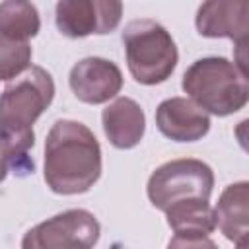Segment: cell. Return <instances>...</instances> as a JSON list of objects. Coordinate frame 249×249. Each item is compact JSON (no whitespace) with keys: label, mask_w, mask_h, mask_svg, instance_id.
I'll return each instance as SVG.
<instances>
[{"label":"cell","mask_w":249,"mask_h":249,"mask_svg":"<svg viewBox=\"0 0 249 249\" xmlns=\"http://www.w3.org/2000/svg\"><path fill=\"white\" fill-rule=\"evenodd\" d=\"M41 29V18L31 2L8 0L0 4V33L27 43Z\"/></svg>","instance_id":"5bb4252c"},{"label":"cell","mask_w":249,"mask_h":249,"mask_svg":"<svg viewBox=\"0 0 249 249\" xmlns=\"http://www.w3.org/2000/svg\"><path fill=\"white\" fill-rule=\"evenodd\" d=\"M167 224L175 235H208L216 230L214 208L208 200H181L165 210Z\"/></svg>","instance_id":"4fadbf2b"},{"label":"cell","mask_w":249,"mask_h":249,"mask_svg":"<svg viewBox=\"0 0 249 249\" xmlns=\"http://www.w3.org/2000/svg\"><path fill=\"white\" fill-rule=\"evenodd\" d=\"M167 249H218L208 235H173Z\"/></svg>","instance_id":"2e32d148"},{"label":"cell","mask_w":249,"mask_h":249,"mask_svg":"<svg viewBox=\"0 0 249 249\" xmlns=\"http://www.w3.org/2000/svg\"><path fill=\"white\" fill-rule=\"evenodd\" d=\"M216 228L233 243H247L249 233V183L237 181L228 185L214 208Z\"/></svg>","instance_id":"7c38bea8"},{"label":"cell","mask_w":249,"mask_h":249,"mask_svg":"<svg viewBox=\"0 0 249 249\" xmlns=\"http://www.w3.org/2000/svg\"><path fill=\"white\" fill-rule=\"evenodd\" d=\"M196 31L208 39H231L247 45L249 39V2L245 0H208L198 6L195 16Z\"/></svg>","instance_id":"9c48e42d"},{"label":"cell","mask_w":249,"mask_h":249,"mask_svg":"<svg viewBox=\"0 0 249 249\" xmlns=\"http://www.w3.org/2000/svg\"><path fill=\"white\" fill-rule=\"evenodd\" d=\"M158 130L175 142H196L210 130V117L189 97L163 99L156 109Z\"/></svg>","instance_id":"30bf717a"},{"label":"cell","mask_w":249,"mask_h":249,"mask_svg":"<svg viewBox=\"0 0 249 249\" xmlns=\"http://www.w3.org/2000/svg\"><path fill=\"white\" fill-rule=\"evenodd\" d=\"M214 189V171L208 163L196 158H179L161 163L148 179L146 195L158 210H167L169 206L202 198L208 200Z\"/></svg>","instance_id":"5b68a950"},{"label":"cell","mask_w":249,"mask_h":249,"mask_svg":"<svg viewBox=\"0 0 249 249\" xmlns=\"http://www.w3.org/2000/svg\"><path fill=\"white\" fill-rule=\"evenodd\" d=\"M31 45L0 33V82H10L31 66Z\"/></svg>","instance_id":"9a60e30c"},{"label":"cell","mask_w":249,"mask_h":249,"mask_svg":"<svg viewBox=\"0 0 249 249\" xmlns=\"http://www.w3.org/2000/svg\"><path fill=\"white\" fill-rule=\"evenodd\" d=\"M130 76L142 86L165 82L179 60L177 45L171 33L156 19H132L121 35Z\"/></svg>","instance_id":"3957f363"},{"label":"cell","mask_w":249,"mask_h":249,"mask_svg":"<svg viewBox=\"0 0 249 249\" xmlns=\"http://www.w3.org/2000/svg\"><path fill=\"white\" fill-rule=\"evenodd\" d=\"M101 124L107 140L119 150H130L140 144L146 132V115L130 97H115L103 113Z\"/></svg>","instance_id":"8fae6325"},{"label":"cell","mask_w":249,"mask_h":249,"mask_svg":"<svg viewBox=\"0 0 249 249\" xmlns=\"http://www.w3.org/2000/svg\"><path fill=\"white\" fill-rule=\"evenodd\" d=\"M123 18L119 0H60L54 8V23L64 37L82 39L115 31Z\"/></svg>","instance_id":"52a82bcc"},{"label":"cell","mask_w":249,"mask_h":249,"mask_svg":"<svg viewBox=\"0 0 249 249\" xmlns=\"http://www.w3.org/2000/svg\"><path fill=\"white\" fill-rule=\"evenodd\" d=\"M54 99V80L43 66H29L0 93V126L33 132L35 121Z\"/></svg>","instance_id":"277c9868"},{"label":"cell","mask_w":249,"mask_h":249,"mask_svg":"<svg viewBox=\"0 0 249 249\" xmlns=\"http://www.w3.org/2000/svg\"><path fill=\"white\" fill-rule=\"evenodd\" d=\"M72 93L88 105H101L117 97L123 89L121 68L101 56H86L78 60L68 74Z\"/></svg>","instance_id":"ba28073f"},{"label":"cell","mask_w":249,"mask_h":249,"mask_svg":"<svg viewBox=\"0 0 249 249\" xmlns=\"http://www.w3.org/2000/svg\"><path fill=\"white\" fill-rule=\"evenodd\" d=\"M101 146L80 121L58 119L45 138L43 177L56 195L88 193L101 177Z\"/></svg>","instance_id":"6da1fadb"},{"label":"cell","mask_w":249,"mask_h":249,"mask_svg":"<svg viewBox=\"0 0 249 249\" xmlns=\"http://www.w3.org/2000/svg\"><path fill=\"white\" fill-rule=\"evenodd\" d=\"M101 226L84 208L64 210L25 231L21 249H93Z\"/></svg>","instance_id":"8992f818"},{"label":"cell","mask_w":249,"mask_h":249,"mask_svg":"<svg viewBox=\"0 0 249 249\" xmlns=\"http://www.w3.org/2000/svg\"><path fill=\"white\" fill-rule=\"evenodd\" d=\"M181 88L191 101L216 117L233 115L249 101L247 76L224 56L195 60L185 70Z\"/></svg>","instance_id":"7a4b0ae2"}]
</instances>
